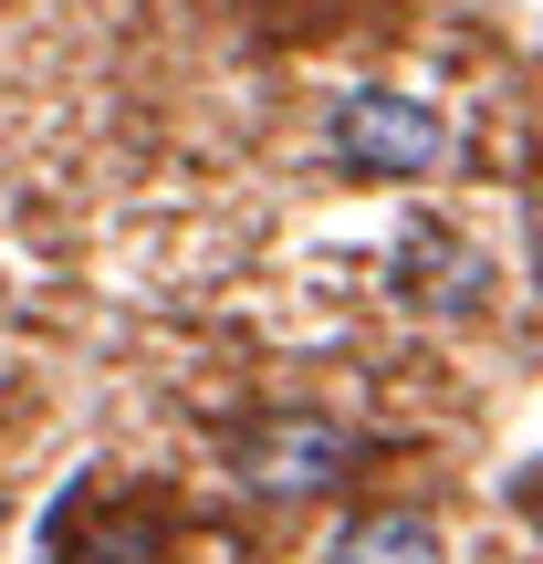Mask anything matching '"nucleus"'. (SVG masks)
Masks as SVG:
<instances>
[{
    "label": "nucleus",
    "instance_id": "nucleus-5",
    "mask_svg": "<svg viewBox=\"0 0 543 564\" xmlns=\"http://www.w3.org/2000/svg\"><path fill=\"white\" fill-rule=\"evenodd\" d=\"M0 303H11V282H0Z\"/></svg>",
    "mask_w": 543,
    "mask_h": 564
},
{
    "label": "nucleus",
    "instance_id": "nucleus-4",
    "mask_svg": "<svg viewBox=\"0 0 543 564\" xmlns=\"http://www.w3.org/2000/svg\"><path fill=\"white\" fill-rule=\"evenodd\" d=\"M398 293L408 303H470V293H481V282H470V272H481V251H470V241H439V230H408V241H398Z\"/></svg>",
    "mask_w": 543,
    "mask_h": 564
},
{
    "label": "nucleus",
    "instance_id": "nucleus-3",
    "mask_svg": "<svg viewBox=\"0 0 543 564\" xmlns=\"http://www.w3.org/2000/svg\"><path fill=\"white\" fill-rule=\"evenodd\" d=\"M324 564H449V544L419 512H356V523L324 544Z\"/></svg>",
    "mask_w": 543,
    "mask_h": 564
},
{
    "label": "nucleus",
    "instance_id": "nucleus-2",
    "mask_svg": "<svg viewBox=\"0 0 543 564\" xmlns=\"http://www.w3.org/2000/svg\"><path fill=\"white\" fill-rule=\"evenodd\" d=\"M356 429H335V419H262L241 440V470H251V491H282V502H303V491H335L345 470H356Z\"/></svg>",
    "mask_w": 543,
    "mask_h": 564
},
{
    "label": "nucleus",
    "instance_id": "nucleus-1",
    "mask_svg": "<svg viewBox=\"0 0 543 564\" xmlns=\"http://www.w3.org/2000/svg\"><path fill=\"white\" fill-rule=\"evenodd\" d=\"M335 158L366 167V178H428V167H449V126L439 105L398 95V84H356V95H335Z\"/></svg>",
    "mask_w": 543,
    "mask_h": 564
}]
</instances>
